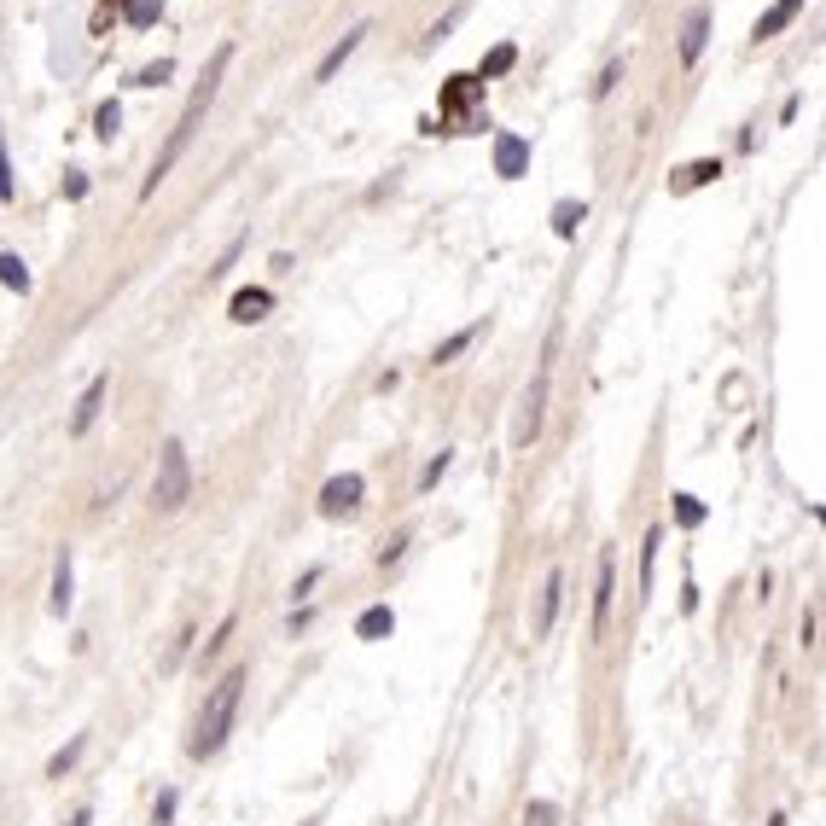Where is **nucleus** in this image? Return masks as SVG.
Segmentation results:
<instances>
[{
  "label": "nucleus",
  "instance_id": "obj_1",
  "mask_svg": "<svg viewBox=\"0 0 826 826\" xmlns=\"http://www.w3.org/2000/svg\"><path fill=\"white\" fill-rule=\"evenodd\" d=\"M228 65H233V47H216V53H210V70H204V88L193 93V105L181 111V122H175V129H169V146L157 152V164H152V175H146V186H140V198H152L157 186H164V175H169L175 164H181V152L193 146V134H198L204 111L216 105V88H221V76H228Z\"/></svg>",
  "mask_w": 826,
  "mask_h": 826
},
{
  "label": "nucleus",
  "instance_id": "obj_2",
  "mask_svg": "<svg viewBox=\"0 0 826 826\" xmlns=\"http://www.w3.org/2000/svg\"><path fill=\"white\" fill-rule=\"evenodd\" d=\"M239 698H245V670H228L210 693H204V710L193 722V745H186V751H193V757H216L221 745H228V734H233Z\"/></svg>",
  "mask_w": 826,
  "mask_h": 826
},
{
  "label": "nucleus",
  "instance_id": "obj_3",
  "mask_svg": "<svg viewBox=\"0 0 826 826\" xmlns=\"http://www.w3.org/2000/svg\"><path fill=\"white\" fill-rule=\"evenodd\" d=\"M186 495H193V460H186L181 442H164V454H157V478H152V506L157 513H181Z\"/></svg>",
  "mask_w": 826,
  "mask_h": 826
},
{
  "label": "nucleus",
  "instance_id": "obj_4",
  "mask_svg": "<svg viewBox=\"0 0 826 826\" xmlns=\"http://www.w3.org/2000/svg\"><path fill=\"white\" fill-rule=\"evenodd\" d=\"M553 349H559V332L547 338V349H542V367H535V385L524 390V419H518V449H530L535 442V431H542V408H547V385H553Z\"/></svg>",
  "mask_w": 826,
  "mask_h": 826
},
{
  "label": "nucleus",
  "instance_id": "obj_5",
  "mask_svg": "<svg viewBox=\"0 0 826 826\" xmlns=\"http://www.w3.org/2000/svg\"><path fill=\"white\" fill-rule=\"evenodd\" d=\"M361 489H367V478H361V471H344V478H332V483L321 489V513H326V518L355 513V506H361Z\"/></svg>",
  "mask_w": 826,
  "mask_h": 826
},
{
  "label": "nucleus",
  "instance_id": "obj_6",
  "mask_svg": "<svg viewBox=\"0 0 826 826\" xmlns=\"http://www.w3.org/2000/svg\"><path fill=\"white\" fill-rule=\"evenodd\" d=\"M530 169V140L524 134H495V175L501 181H518Z\"/></svg>",
  "mask_w": 826,
  "mask_h": 826
},
{
  "label": "nucleus",
  "instance_id": "obj_7",
  "mask_svg": "<svg viewBox=\"0 0 826 826\" xmlns=\"http://www.w3.org/2000/svg\"><path fill=\"white\" fill-rule=\"evenodd\" d=\"M704 41H710V6L698 0V6L687 12V24H681V65H698Z\"/></svg>",
  "mask_w": 826,
  "mask_h": 826
},
{
  "label": "nucleus",
  "instance_id": "obj_8",
  "mask_svg": "<svg viewBox=\"0 0 826 826\" xmlns=\"http://www.w3.org/2000/svg\"><path fill=\"white\" fill-rule=\"evenodd\" d=\"M105 390H111V378H105V373H100V378H93V385L82 390V402H76V413H70V437H82L88 425L100 419V408H105Z\"/></svg>",
  "mask_w": 826,
  "mask_h": 826
},
{
  "label": "nucleus",
  "instance_id": "obj_9",
  "mask_svg": "<svg viewBox=\"0 0 826 826\" xmlns=\"http://www.w3.org/2000/svg\"><path fill=\"white\" fill-rule=\"evenodd\" d=\"M611 594H617V559L599 553V599H594V634H606L611 623Z\"/></svg>",
  "mask_w": 826,
  "mask_h": 826
},
{
  "label": "nucleus",
  "instance_id": "obj_10",
  "mask_svg": "<svg viewBox=\"0 0 826 826\" xmlns=\"http://www.w3.org/2000/svg\"><path fill=\"white\" fill-rule=\"evenodd\" d=\"M70 599H76V570H70V547H65L53 559V599H47V606H53V617H65Z\"/></svg>",
  "mask_w": 826,
  "mask_h": 826
},
{
  "label": "nucleus",
  "instance_id": "obj_11",
  "mask_svg": "<svg viewBox=\"0 0 826 826\" xmlns=\"http://www.w3.org/2000/svg\"><path fill=\"white\" fill-rule=\"evenodd\" d=\"M367 36H373V29H367V24H355V29H349V36H344V41H338V47H332V53L321 58V70H314V82H332V76H338V70H344V58H349V53H355V47H361V41H367Z\"/></svg>",
  "mask_w": 826,
  "mask_h": 826
},
{
  "label": "nucleus",
  "instance_id": "obj_12",
  "mask_svg": "<svg viewBox=\"0 0 826 826\" xmlns=\"http://www.w3.org/2000/svg\"><path fill=\"white\" fill-rule=\"evenodd\" d=\"M559 594H565V570H547L542 582V606H535V641L553 629V617H559Z\"/></svg>",
  "mask_w": 826,
  "mask_h": 826
},
{
  "label": "nucleus",
  "instance_id": "obj_13",
  "mask_svg": "<svg viewBox=\"0 0 826 826\" xmlns=\"http://www.w3.org/2000/svg\"><path fill=\"white\" fill-rule=\"evenodd\" d=\"M798 12H803V0H774V6H768V12H762V18L751 24V36H757V41L780 36V29H786L791 18H798Z\"/></svg>",
  "mask_w": 826,
  "mask_h": 826
},
{
  "label": "nucleus",
  "instance_id": "obj_14",
  "mask_svg": "<svg viewBox=\"0 0 826 826\" xmlns=\"http://www.w3.org/2000/svg\"><path fill=\"white\" fill-rule=\"evenodd\" d=\"M716 175H722V164H716V157H698V164H687V169H675V193H693V186H710V181H716Z\"/></svg>",
  "mask_w": 826,
  "mask_h": 826
},
{
  "label": "nucleus",
  "instance_id": "obj_15",
  "mask_svg": "<svg viewBox=\"0 0 826 826\" xmlns=\"http://www.w3.org/2000/svg\"><path fill=\"white\" fill-rule=\"evenodd\" d=\"M268 309H274V291H239V297H233V321H239V326H250V321H262V314Z\"/></svg>",
  "mask_w": 826,
  "mask_h": 826
},
{
  "label": "nucleus",
  "instance_id": "obj_16",
  "mask_svg": "<svg viewBox=\"0 0 826 826\" xmlns=\"http://www.w3.org/2000/svg\"><path fill=\"white\" fill-rule=\"evenodd\" d=\"M582 221H588V204L582 198H559V204H553V233H559V239H570Z\"/></svg>",
  "mask_w": 826,
  "mask_h": 826
},
{
  "label": "nucleus",
  "instance_id": "obj_17",
  "mask_svg": "<svg viewBox=\"0 0 826 826\" xmlns=\"http://www.w3.org/2000/svg\"><path fill=\"white\" fill-rule=\"evenodd\" d=\"M390 629H396V611H390V606H373V611H361V623H355V641H385Z\"/></svg>",
  "mask_w": 826,
  "mask_h": 826
},
{
  "label": "nucleus",
  "instance_id": "obj_18",
  "mask_svg": "<svg viewBox=\"0 0 826 826\" xmlns=\"http://www.w3.org/2000/svg\"><path fill=\"white\" fill-rule=\"evenodd\" d=\"M518 65V47L513 41H501V47H489V58H483V65H478V82H489V76H506V70H513Z\"/></svg>",
  "mask_w": 826,
  "mask_h": 826
},
{
  "label": "nucleus",
  "instance_id": "obj_19",
  "mask_svg": "<svg viewBox=\"0 0 826 826\" xmlns=\"http://www.w3.org/2000/svg\"><path fill=\"white\" fill-rule=\"evenodd\" d=\"M157 12H164V0H122V24L129 29H152Z\"/></svg>",
  "mask_w": 826,
  "mask_h": 826
},
{
  "label": "nucleus",
  "instance_id": "obj_20",
  "mask_svg": "<svg viewBox=\"0 0 826 826\" xmlns=\"http://www.w3.org/2000/svg\"><path fill=\"white\" fill-rule=\"evenodd\" d=\"M478 332H483V326H460L454 338H442V344H437V355H431V367H442V361H454L460 349H471V344H478Z\"/></svg>",
  "mask_w": 826,
  "mask_h": 826
},
{
  "label": "nucleus",
  "instance_id": "obj_21",
  "mask_svg": "<svg viewBox=\"0 0 826 826\" xmlns=\"http://www.w3.org/2000/svg\"><path fill=\"white\" fill-rule=\"evenodd\" d=\"M0 285H12V291H29V268H24V257H12V250H0Z\"/></svg>",
  "mask_w": 826,
  "mask_h": 826
},
{
  "label": "nucleus",
  "instance_id": "obj_22",
  "mask_svg": "<svg viewBox=\"0 0 826 826\" xmlns=\"http://www.w3.org/2000/svg\"><path fill=\"white\" fill-rule=\"evenodd\" d=\"M82 751H88V734H76V739L65 745V751H58L53 762H47V780H65V768H70V762L82 757Z\"/></svg>",
  "mask_w": 826,
  "mask_h": 826
},
{
  "label": "nucleus",
  "instance_id": "obj_23",
  "mask_svg": "<svg viewBox=\"0 0 826 826\" xmlns=\"http://www.w3.org/2000/svg\"><path fill=\"white\" fill-rule=\"evenodd\" d=\"M117 129H122V105L111 100V105H100V117H93V134H100V140H111Z\"/></svg>",
  "mask_w": 826,
  "mask_h": 826
},
{
  "label": "nucleus",
  "instance_id": "obj_24",
  "mask_svg": "<svg viewBox=\"0 0 826 826\" xmlns=\"http://www.w3.org/2000/svg\"><path fill=\"white\" fill-rule=\"evenodd\" d=\"M658 547H663V530L646 535V553H641V588H652V565H658Z\"/></svg>",
  "mask_w": 826,
  "mask_h": 826
},
{
  "label": "nucleus",
  "instance_id": "obj_25",
  "mask_svg": "<svg viewBox=\"0 0 826 826\" xmlns=\"http://www.w3.org/2000/svg\"><path fill=\"white\" fill-rule=\"evenodd\" d=\"M169 76H175V65H169V58H157V65H146V70L134 76V88H164Z\"/></svg>",
  "mask_w": 826,
  "mask_h": 826
},
{
  "label": "nucleus",
  "instance_id": "obj_26",
  "mask_svg": "<svg viewBox=\"0 0 826 826\" xmlns=\"http://www.w3.org/2000/svg\"><path fill=\"white\" fill-rule=\"evenodd\" d=\"M18 181H12V164H6V134H0V204H12Z\"/></svg>",
  "mask_w": 826,
  "mask_h": 826
},
{
  "label": "nucleus",
  "instance_id": "obj_27",
  "mask_svg": "<svg viewBox=\"0 0 826 826\" xmlns=\"http://www.w3.org/2000/svg\"><path fill=\"white\" fill-rule=\"evenodd\" d=\"M675 518H681V524H687V530H693V524L704 518V506H698V495H675Z\"/></svg>",
  "mask_w": 826,
  "mask_h": 826
},
{
  "label": "nucleus",
  "instance_id": "obj_28",
  "mask_svg": "<svg viewBox=\"0 0 826 826\" xmlns=\"http://www.w3.org/2000/svg\"><path fill=\"white\" fill-rule=\"evenodd\" d=\"M617 82H623V65H617V58H611V65L599 70V82H594V100H606V93H611Z\"/></svg>",
  "mask_w": 826,
  "mask_h": 826
},
{
  "label": "nucleus",
  "instance_id": "obj_29",
  "mask_svg": "<svg viewBox=\"0 0 826 826\" xmlns=\"http://www.w3.org/2000/svg\"><path fill=\"white\" fill-rule=\"evenodd\" d=\"M524 821H530V826H553V821H559V803H530V809H524Z\"/></svg>",
  "mask_w": 826,
  "mask_h": 826
},
{
  "label": "nucleus",
  "instance_id": "obj_30",
  "mask_svg": "<svg viewBox=\"0 0 826 826\" xmlns=\"http://www.w3.org/2000/svg\"><path fill=\"white\" fill-rule=\"evenodd\" d=\"M442 471H449V454H437V460H431V466H425V471H419V495H425V489H437V478H442Z\"/></svg>",
  "mask_w": 826,
  "mask_h": 826
},
{
  "label": "nucleus",
  "instance_id": "obj_31",
  "mask_svg": "<svg viewBox=\"0 0 826 826\" xmlns=\"http://www.w3.org/2000/svg\"><path fill=\"white\" fill-rule=\"evenodd\" d=\"M460 18H466V0H460V6L449 12V18H437V24H431V41H442V36H449V29H454Z\"/></svg>",
  "mask_w": 826,
  "mask_h": 826
},
{
  "label": "nucleus",
  "instance_id": "obj_32",
  "mask_svg": "<svg viewBox=\"0 0 826 826\" xmlns=\"http://www.w3.org/2000/svg\"><path fill=\"white\" fill-rule=\"evenodd\" d=\"M65 198H70V204H76V198H88V175H82V169H70V175H65Z\"/></svg>",
  "mask_w": 826,
  "mask_h": 826
},
{
  "label": "nucleus",
  "instance_id": "obj_33",
  "mask_svg": "<svg viewBox=\"0 0 826 826\" xmlns=\"http://www.w3.org/2000/svg\"><path fill=\"white\" fill-rule=\"evenodd\" d=\"M169 815H175V791H164V798H157V826H169Z\"/></svg>",
  "mask_w": 826,
  "mask_h": 826
},
{
  "label": "nucleus",
  "instance_id": "obj_34",
  "mask_svg": "<svg viewBox=\"0 0 826 826\" xmlns=\"http://www.w3.org/2000/svg\"><path fill=\"white\" fill-rule=\"evenodd\" d=\"M70 826H88V815H76V821H70Z\"/></svg>",
  "mask_w": 826,
  "mask_h": 826
}]
</instances>
